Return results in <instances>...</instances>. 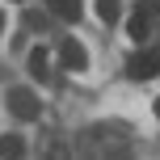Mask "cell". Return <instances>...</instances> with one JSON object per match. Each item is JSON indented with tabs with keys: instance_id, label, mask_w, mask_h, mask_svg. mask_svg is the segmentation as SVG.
Instances as JSON below:
<instances>
[{
	"instance_id": "obj_11",
	"label": "cell",
	"mask_w": 160,
	"mask_h": 160,
	"mask_svg": "<svg viewBox=\"0 0 160 160\" xmlns=\"http://www.w3.org/2000/svg\"><path fill=\"white\" fill-rule=\"evenodd\" d=\"M0 30H4V8H0Z\"/></svg>"
},
{
	"instance_id": "obj_12",
	"label": "cell",
	"mask_w": 160,
	"mask_h": 160,
	"mask_svg": "<svg viewBox=\"0 0 160 160\" xmlns=\"http://www.w3.org/2000/svg\"><path fill=\"white\" fill-rule=\"evenodd\" d=\"M17 4H21V0H17Z\"/></svg>"
},
{
	"instance_id": "obj_3",
	"label": "cell",
	"mask_w": 160,
	"mask_h": 160,
	"mask_svg": "<svg viewBox=\"0 0 160 160\" xmlns=\"http://www.w3.org/2000/svg\"><path fill=\"white\" fill-rule=\"evenodd\" d=\"M59 59H63V68H68V72H84V68H88V51L80 47L76 38H68L63 47H59Z\"/></svg>"
},
{
	"instance_id": "obj_2",
	"label": "cell",
	"mask_w": 160,
	"mask_h": 160,
	"mask_svg": "<svg viewBox=\"0 0 160 160\" xmlns=\"http://www.w3.org/2000/svg\"><path fill=\"white\" fill-rule=\"evenodd\" d=\"M8 110H13L21 122H34L42 105H38V97H34L30 88H8Z\"/></svg>"
},
{
	"instance_id": "obj_7",
	"label": "cell",
	"mask_w": 160,
	"mask_h": 160,
	"mask_svg": "<svg viewBox=\"0 0 160 160\" xmlns=\"http://www.w3.org/2000/svg\"><path fill=\"white\" fill-rule=\"evenodd\" d=\"M21 152H25L21 135H0V156H21Z\"/></svg>"
},
{
	"instance_id": "obj_10",
	"label": "cell",
	"mask_w": 160,
	"mask_h": 160,
	"mask_svg": "<svg viewBox=\"0 0 160 160\" xmlns=\"http://www.w3.org/2000/svg\"><path fill=\"white\" fill-rule=\"evenodd\" d=\"M152 114H156V118H160V97H156V101H152Z\"/></svg>"
},
{
	"instance_id": "obj_4",
	"label": "cell",
	"mask_w": 160,
	"mask_h": 160,
	"mask_svg": "<svg viewBox=\"0 0 160 160\" xmlns=\"http://www.w3.org/2000/svg\"><path fill=\"white\" fill-rule=\"evenodd\" d=\"M148 30H152V17H148L143 8H135V13H131V21H127V34H131L135 42H143V38H148Z\"/></svg>"
},
{
	"instance_id": "obj_8",
	"label": "cell",
	"mask_w": 160,
	"mask_h": 160,
	"mask_svg": "<svg viewBox=\"0 0 160 160\" xmlns=\"http://www.w3.org/2000/svg\"><path fill=\"white\" fill-rule=\"evenodd\" d=\"M30 72L34 76H47V47H34L30 51Z\"/></svg>"
},
{
	"instance_id": "obj_9",
	"label": "cell",
	"mask_w": 160,
	"mask_h": 160,
	"mask_svg": "<svg viewBox=\"0 0 160 160\" xmlns=\"http://www.w3.org/2000/svg\"><path fill=\"white\" fill-rule=\"evenodd\" d=\"M139 8H143L148 17H156V13H160V0H143V4H139Z\"/></svg>"
},
{
	"instance_id": "obj_6",
	"label": "cell",
	"mask_w": 160,
	"mask_h": 160,
	"mask_svg": "<svg viewBox=\"0 0 160 160\" xmlns=\"http://www.w3.org/2000/svg\"><path fill=\"white\" fill-rule=\"evenodd\" d=\"M97 17H101L105 25H114L122 17V0H97Z\"/></svg>"
},
{
	"instance_id": "obj_1",
	"label": "cell",
	"mask_w": 160,
	"mask_h": 160,
	"mask_svg": "<svg viewBox=\"0 0 160 160\" xmlns=\"http://www.w3.org/2000/svg\"><path fill=\"white\" fill-rule=\"evenodd\" d=\"M156 72H160V47L135 51V55L127 59V76H131V80H152Z\"/></svg>"
},
{
	"instance_id": "obj_5",
	"label": "cell",
	"mask_w": 160,
	"mask_h": 160,
	"mask_svg": "<svg viewBox=\"0 0 160 160\" xmlns=\"http://www.w3.org/2000/svg\"><path fill=\"white\" fill-rule=\"evenodd\" d=\"M51 13L63 17V21H80V0H47Z\"/></svg>"
}]
</instances>
